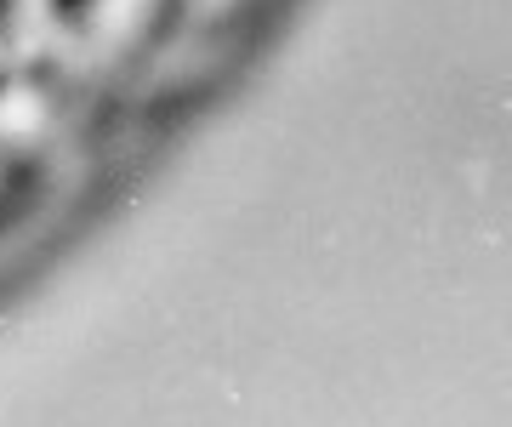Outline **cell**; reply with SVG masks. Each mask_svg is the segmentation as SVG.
Segmentation results:
<instances>
[{
  "mask_svg": "<svg viewBox=\"0 0 512 427\" xmlns=\"http://www.w3.org/2000/svg\"><path fill=\"white\" fill-rule=\"evenodd\" d=\"M23 12H29V0H0V40H6L12 29H18Z\"/></svg>",
  "mask_w": 512,
  "mask_h": 427,
  "instance_id": "cell-2",
  "label": "cell"
},
{
  "mask_svg": "<svg viewBox=\"0 0 512 427\" xmlns=\"http://www.w3.org/2000/svg\"><path fill=\"white\" fill-rule=\"evenodd\" d=\"M46 6H52V18L69 23V29H80V23L97 12V0H46Z\"/></svg>",
  "mask_w": 512,
  "mask_h": 427,
  "instance_id": "cell-1",
  "label": "cell"
}]
</instances>
